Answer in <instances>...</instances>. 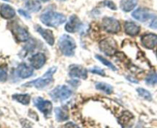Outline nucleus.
Here are the masks:
<instances>
[{
  "label": "nucleus",
  "mask_w": 157,
  "mask_h": 128,
  "mask_svg": "<svg viewBox=\"0 0 157 128\" xmlns=\"http://www.w3.org/2000/svg\"><path fill=\"white\" fill-rule=\"evenodd\" d=\"M40 19L43 24L50 27H58L66 22L65 15L62 13L48 11L41 15Z\"/></svg>",
  "instance_id": "f257e3e1"
},
{
  "label": "nucleus",
  "mask_w": 157,
  "mask_h": 128,
  "mask_svg": "<svg viewBox=\"0 0 157 128\" xmlns=\"http://www.w3.org/2000/svg\"><path fill=\"white\" fill-rule=\"evenodd\" d=\"M57 70L56 67H52L44 74V76L40 78L36 79L32 81L28 82L25 83L23 86H34L37 89H44L46 86L50 85L53 81V74L55 73V71Z\"/></svg>",
  "instance_id": "f03ea898"
},
{
  "label": "nucleus",
  "mask_w": 157,
  "mask_h": 128,
  "mask_svg": "<svg viewBox=\"0 0 157 128\" xmlns=\"http://www.w3.org/2000/svg\"><path fill=\"white\" fill-rule=\"evenodd\" d=\"M58 46L61 52L66 56L75 55L76 43L72 37L68 35H63L58 39Z\"/></svg>",
  "instance_id": "7ed1b4c3"
},
{
  "label": "nucleus",
  "mask_w": 157,
  "mask_h": 128,
  "mask_svg": "<svg viewBox=\"0 0 157 128\" xmlns=\"http://www.w3.org/2000/svg\"><path fill=\"white\" fill-rule=\"evenodd\" d=\"M49 95L55 101L61 102L67 100L72 95V91L68 86L62 85V86H58L52 89L49 93Z\"/></svg>",
  "instance_id": "20e7f679"
},
{
  "label": "nucleus",
  "mask_w": 157,
  "mask_h": 128,
  "mask_svg": "<svg viewBox=\"0 0 157 128\" xmlns=\"http://www.w3.org/2000/svg\"><path fill=\"white\" fill-rule=\"evenodd\" d=\"M34 104L40 110V112L42 113L45 117L51 116L52 112V103L49 100H44L41 97H36L34 99Z\"/></svg>",
  "instance_id": "39448f33"
},
{
  "label": "nucleus",
  "mask_w": 157,
  "mask_h": 128,
  "mask_svg": "<svg viewBox=\"0 0 157 128\" xmlns=\"http://www.w3.org/2000/svg\"><path fill=\"white\" fill-rule=\"evenodd\" d=\"M99 47L101 52L107 56H113L117 52V43L113 39L107 38L101 41Z\"/></svg>",
  "instance_id": "423d86ee"
},
{
  "label": "nucleus",
  "mask_w": 157,
  "mask_h": 128,
  "mask_svg": "<svg viewBox=\"0 0 157 128\" xmlns=\"http://www.w3.org/2000/svg\"><path fill=\"white\" fill-rule=\"evenodd\" d=\"M102 24L104 30L110 33H117L121 31V24L119 21L112 17H104Z\"/></svg>",
  "instance_id": "0eeeda50"
},
{
  "label": "nucleus",
  "mask_w": 157,
  "mask_h": 128,
  "mask_svg": "<svg viewBox=\"0 0 157 128\" xmlns=\"http://www.w3.org/2000/svg\"><path fill=\"white\" fill-rule=\"evenodd\" d=\"M117 120L122 128H131L134 124L135 117L130 111L125 110L118 117Z\"/></svg>",
  "instance_id": "6e6552de"
},
{
  "label": "nucleus",
  "mask_w": 157,
  "mask_h": 128,
  "mask_svg": "<svg viewBox=\"0 0 157 128\" xmlns=\"http://www.w3.org/2000/svg\"><path fill=\"white\" fill-rule=\"evenodd\" d=\"M69 76L71 77L86 80L87 78V70L79 65H72L69 68Z\"/></svg>",
  "instance_id": "1a4fd4ad"
},
{
  "label": "nucleus",
  "mask_w": 157,
  "mask_h": 128,
  "mask_svg": "<svg viewBox=\"0 0 157 128\" xmlns=\"http://www.w3.org/2000/svg\"><path fill=\"white\" fill-rule=\"evenodd\" d=\"M132 16L135 19L144 23V22H146L153 18V15L150 13L148 9H145V8H139V9L133 11V13H132Z\"/></svg>",
  "instance_id": "9d476101"
},
{
  "label": "nucleus",
  "mask_w": 157,
  "mask_h": 128,
  "mask_svg": "<svg viewBox=\"0 0 157 128\" xmlns=\"http://www.w3.org/2000/svg\"><path fill=\"white\" fill-rule=\"evenodd\" d=\"M81 26V23L79 18L76 15H73L69 18L68 21L66 23L65 29L67 32H70V33H74L79 30Z\"/></svg>",
  "instance_id": "9b49d317"
},
{
  "label": "nucleus",
  "mask_w": 157,
  "mask_h": 128,
  "mask_svg": "<svg viewBox=\"0 0 157 128\" xmlns=\"http://www.w3.org/2000/svg\"><path fill=\"white\" fill-rule=\"evenodd\" d=\"M141 43L147 49H153L157 46V35L153 33L145 34L141 37Z\"/></svg>",
  "instance_id": "f8f14e48"
},
{
  "label": "nucleus",
  "mask_w": 157,
  "mask_h": 128,
  "mask_svg": "<svg viewBox=\"0 0 157 128\" xmlns=\"http://www.w3.org/2000/svg\"><path fill=\"white\" fill-rule=\"evenodd\" d=\"M13 35L19 42H25L29 39V33L22 26L15 25L12 29Z\"/></svg>",
  "instance_id": "ddd939ff"
},
{
  "label": "nucleus",
  "mask_w": 157,
  "mask_h": 128,
  "mask_svg": "<svg viewBox=\"0 0 157 128\" xmlns=\"http://www.w3.org/2000/svg\"><path fill=\"white\" fill-rule=\"evenodd\" d=\"M29 61H30V63L32 67L38 69L44 65L46 62V57L44 53L38 52V53L32 56L30 59H29Z\"/></svg>",
  "instance_id": "4468645a"
},
{
  "label": "nucleus",
  "mask_w": 157,
  "mask_h": 128,
  "mask_svg": "<svg viewBox=\"0 0 157 128\" xmlns=\"http://www.w3.org/2000/svg\"><path fill=\"white\" fill-rule=\"evenodd\" d=\"M35 29H36L37 32L45 40L48 44L50 45V46H53L54 43H55V37H54V34L52 30L43 29L42 27L39 26H35Z\"/></svg>",
  "instance_id": "2eb2a0df"
},
{
  "label": "nucleus",
  "mask_w": 157,
  "mask_h": 128,
  "mask_svg": "<svg viewBox=\"0 0 157 128\" xmlns=\"http://www.w3.org/2000/svg\"><path fill=\"white\" fill-rule=\"evenodd\" d=\"M33 74V69L26 63H21L17 68V75L20 78H29Z\"/></svg>",
  "instance_id": "dca6fc26"
},
{
  "label": "nucleus",
  "mask_w": 157,
  "mask_h": 128,
  "mask_svg": "<svg viewBox=\"0 0 157 128\" xmlns=\"http://www.w3.org/2000/svg\"><path fill=\"white\" fill-rule=\"evenodd\" d=\"M124 30L127 35L135 36L139 34L140 31V27L133 22H126L125 25H124Z\"/></svg>",
  "instance_id": "f3484780"
},
{
  "label": "nucleus",
  "mask_w": 157,
  "mask_h": 128,
  "mask_svg": "<svg viewBox=\"0 0 157 128\" xmlns=\"http://www.w3.org/2000/svg\"><path fill=\"white\" fill-rule=\"evenodd\" d=\"M0 15L3 19H10L15 15V11L12 6L7 4H3L0 8Z\"/></svg>",
  "instance_id": "a211bd4d"
},
{
  "label": "nucleus",
  "mask_w": 157,
  "mask_h": 128,
  "mask_svg": "<svg viewBox=\"0 0 157 128\" xmlns=\"http://www.w3.org/2000/svg\"><path fill=\"white\" fill-rule=\"evenodd\" d=\"M55 117L59 122L66 121L68 119V111L65 106H60L55 109Z\"/></svg>",
  "instance_id": "6ab92c4d"
},
{
  "label": "nucleus",
  "mask_w": 157,
  "mask_h": 128,
  "mask_svg": "<svg viewBox=\"0 0 157 128\" xmlns=\"http://www.w3.org/2000/svg\"><path fill=\"white\" fill-rule=\"evenodd\" d=\"M137 0H121L120 5H121V9L124 12H128L133 10L134 8L137 6Z\"/></svg>",
  "instance_id": "aec40b11"
},
{
  "label": "nucleus",
  "mask_w": 157,
  "mask_h": 128,
  "mask_svg": "<svg viewBox=\"0 0 157 128\" xmlns=\"http://www.w3.org/2000/svg\"><path fill=\"white\" fill-rule=\"evenodd\" d=\"M25 8L32 12H39L41 9V3L37 0H29L25 3Z\"/></svg>",
  "instance_id": "412c9836"
},
{
  "label": "nucleus",
  "mask_w": 157,
  "mask_h": 128,
  "mask_svg": "<svg viewBox=\"0 0 157 128\" xmlns=\"http://www.w3.org/2000/svg\"><path fill=\"white\" fill-rule=\"evenodd\" d=\"M12 98L23 105H29L31 100V97L29 94H14Z\"/></svg>",
  "instance_id": "4be33fe9"
},
{
  "label": "nucleus",
  "mask_w": 157,
  "mask_h": 128,
  "mask_svg": "<svg viewBox=\"0 0 157 128\" xmlns=\"http://www.w3.org/2000/svg\"><path fill=\"white\" fill-rule=\"evenodd\" d=\"M95 87L98 90L103 91V92H104L107 94H111L113 91V86L106 83H98Z\"/></svg>",
  "instance_id": "5701e85b"
},
{
  "label": "nucleus",
  "mask_w": 157,
  "mask_h": 128,
  "mask_svg": "<svg viewBox=\"0 0 157 128\" xmlns=\"http://www.w3.org/2000/svg\"><path fill=\"white\" fill-rule=\"evenodd\" d=\"M136 92L139 94L140 97H141L142 98L145 99V100H149V101L152 100L151 93H150L148 90H147V89H144V88H137V89H136Z\"/></svg>",
  "instance_id": "b1692460"
},
{
  "label": "nucleus",
  "mask_w": 157,
  "mask_h": 128,
  "mask_svg": "<svg viewBox=\"0 0 157 128\" xmlns=\"http://www.w3.org/2000/svg\"><path fill=\"white\" fill-rule=\"evenodd\" d=\"M146 83L150 86H155L157 85V74L155 72H152L147 76L146 79Z\"/></svg>",
  "instance_id": "393cba45"
},
{
  "label": "nucleus",
  "mask_w": 157,
  "mask_h": 128,
  "mask_svg": "<svg viewBox=\"0 0 157 128\" xmlns=\"http://www.w3.org/2000/svg\"><path fill=\"white\" fill-rule=\"evenodd\" d=\"M95 57H96V59H98V60H99L101 63H103L104 65L107 66V67L110 68L112 70H113V71L117 70V69H116V67L114 66V65H113L112 63H110V61H108L107 60H106V59L104 58L103 56H100V55H97Z\"/></svg>",
  "instance_id": "a878e982"
},
{
  "label": "nucleus",
  "mask_w": 157,
  "mask_h": 128,
  "mask_svg": "<svg viewBox=\"0 0 157 128\" xmlns=\"http://www.w3.org/2000/svg\"><path fill=\"white\" fill-rule=\"evenodd\" d=\"M7 68H6V66H0V82L1 83L6 82L7 80Z\"/></svg>",
  "instance_id": "bb28decb"
},
{
  "label": "nucleus",
  "mask_w": 157,
  "mask_h": 128,
  "mask_svg": "<svg viewBox=\"0 0 157 128\" xmlns=\"http://www.w3.org/2000/svg\"><path fill=\"white\" fill-rule=\"evenodd\" d=\"M90 72H93L94 74H99L101 76H105V73H104V71L102 70V69H99V68L94 67V69H90Z\"/></svg>",
  "instance_id": "cd10ccee"
},
{
  "label": "nucleus",
  "mask_w": 157,
  "mask_h": 128,
  "mask_svg": "<svg viewBox=\"0 0 157 128\" xmlns=\"http://www.w3.org/2000/svg\"><path fill=\"white\" fill-rule=\"evenodd\" d=\"M151 19V22L150 23V27L152 29H157V16H154Z\"/></svg>",
  "instance_id": "c85d7f7f"
},
{
  "label": "nucleus",
  "mask_w": 157,
  "mask_h": 128,
  "mask_svg": "<svg viewBox=\"0 0 157 128\" xmlns=\"http://www.w3.org/2000/svg\"><path fill=\"white\" fill-rule=\"evenodd\" d=\"M18 13H19L20 15H22V16H24L25 18H26V19H31V15H29V12H25V11L22 10V9H18Z\"/></svg>",
  "instance_id": "c756f323"
},
{
  "label": "nucleus",
  "mask_w": 157,
  "mask_h": 128,
  "mask_svg": "<svg viewBox=\"0 0 157 128\" xmlns=\"http://www.w3.org/2000/svg\"><path fill=\"white\" fill-rule=\"evenodd\" d=\"M64 128H80L77 124L73 122H68L64 125Z\"/></svg>",
  "instance_id": "7c9ffc66"
},
{
  "label": "nucleus",
  "mask_w": 157,
  "mask_h": 128,
  "mask_svg": "<svg viewBox=\"0 0 157 128\" xmlns=\"http://www.w3.org/2000/svg\"><path fill=\"white\" fill-rule=\"evenodd\" d=\"M105 3H106V6H107V7L110 8V9H114V10H115V9H117L116 6H115L114 3H113V2H111V1H106Z\"/></svg>",
  "instance_id": "2f4dec72"
},
{
  "label": "nucleus",
  "mask_w": 157,
  "mask_h": 128,
  "mask_svg": "<svg viewBox=\"0 0 157 128\" xmlns=\"http://www.w3.org/2000/svg\"><path fill=\"white\" fill-rule=\"evenodd\" d=\"M39 1H41V2H48V1H49V0H39Z\"/></svg>",
  "instance_id": "473e14b6"
},
{
  "label": "nucleus",
  "mask_w": 157,
  "mask_h": 128,
  "mask_svg": "<svg viewBox=\"0 0 157 128\" xmlns=\"http://www.w3.org/2000/svg\"><path fill=\"white\" fill-rule=\"evenodd\" d=\"M4 1H6V2H9V0H4Z\"/></svg>",
  "instance_id": "72a5a7b5"
},
{
  "label": "nucleus",
  "mask_w": 157,
  "mask_h": 128,
  "mask_svg": "<svg viewBox=\"0 0 157 128\" xmlns=\"http://www.w3.org/2000/svg\"><path fill=\"white\" fill-rule=\"evenodd\" d=\"M59 1H61V0H59ZM62 1H64V0H62Z\"/></svg>",
  "instance_id": "f704fd0d"
},
{
  "label": "nucleus",
  "mask_w": 157,
  "mask_h": 128,
  "mask_svg": "<svg viewBox=\"0 0 157 128\" xmlns=\"http://www.w3.org/2000/svg\"><path fill=\"white\" fill-rule=\"evenodd\" d=\"M156 55H157V51H156Z\"/></svg>",
  "instance_id": "c9c22d12"
}]
</instances>
